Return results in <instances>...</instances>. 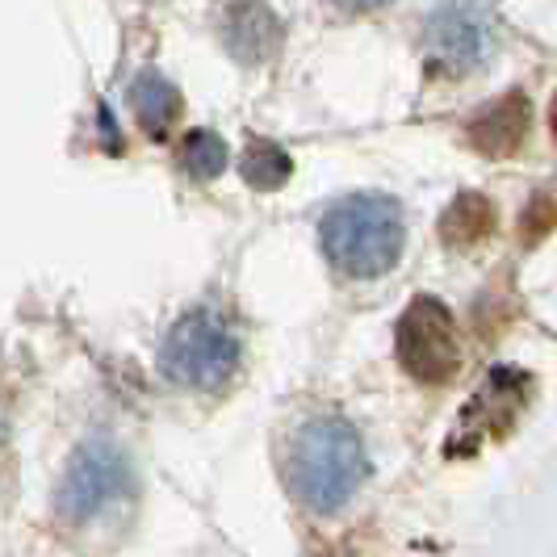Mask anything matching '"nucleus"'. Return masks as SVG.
<instances>
[{
	"mask_svg": "<svg viewBox=\"0 0 557 557\" xmlns=\"http://www.w3.org/2000/svg\"><path fill=\"white\" fill-rule=\"evenodd\" d=\"M131 110H135L147 135H164L181 113V92L160 72H143L139 81L131 84Z\"/></svg>",
	"mask_w": 557,
	"mask_h": 557,
	"instance_id": "obj_9",
	"label": "nucleus"
},
{
	"mask_svg": "<svg viewBox=\"0 0 557 557\" xmlns=\"http://www.w3.org/2000/svg\"><path fill=\"white\" fill-rule=\"evenodd\" d=\"M369 461L352 423L310 419L285 448V486L314 516H332L361 491Z\"/></svg>",
	"mask_w": 557,
	"mask_h": 557,
	"instance_id": "obj_1",
	"label": "nucleus"
},
{
	"mask_svg": "<svg viewBox=\"0 0 557 557\" xmlns=\"http://www.w3.org/2000/svg\"><path fill=\"white\" fill-rule=\"evenodd\" d=\"M223 38L239 63H264L277 55L281 22L264 0H231L223 22Z\"/></svg>",
	"mask_w": 557,
	"mask_h": 557,
	"instance_id": "obj_7",
	"label": "nucleus"
},
{
	"mask_svg": "<svg viewBox=\"0 0 557 557\" xmlns=\"http://www.w3.org/2000/svg\"><path fill=\"white\" fill-rule=\"evenodd\" d=\"M239 168H244V181H248L251 189H264V194H269V189H281V185L289 181V172H294L289 156H285V147L264 143V139L248 143V151H244Z\"/></svg>",
	"mask_w": 557,
	"mask_h": 557,
	"instance_id": "obj_11",
	"label": "nucleus"
},
{
	"mask_svg": "<svg viewBox=\"0 0 557 557\" xmlns=\"http://www.w3.org/2000/svg\"><path fill=\"white\" fill-rule=\"evenodd\" d=\"M529 122H532V110H529V97L524 92H507L499 101H491L482 113H474V122H470V143H474L482 156H511L524 135H529Z\"/></svg>",
	"mask_w": 557,
	"mask_h": 557,
	"instance_id": "obj_8",
	"label": "nucleus"
},
{
	"mask_svg": "<svg viewBox=\"0 0 557 557\" xmlns=\"http://www.w3.org/2000/svg\"><path fill=\"white\" fill-rule=\"evenodd\" d=\"M131 491V461L126 453L106 441L92 436L76 448V457L67 461L63 482H59V516L67 524H88L97 520L110 503H117Z\"/></svg>",
	"mask_w": 557,
	"mask_h": 557,
	"instance_id": "obj_5",
	"label": "nucleus"
},
{
	"mask_svg": "<svg viewBox=\"0 0 557 557\" xmlns=\"http://www.w3.org/2000/svg\"><path fill=\"white\" fill-rule=\"evenodd\" d=\"M160 369L185 391H219L239 369V339L214 310H189L164 335Z\"/></svg>",
	"mask_w": 557,
	"mask_h": 557,
	"instance_id": "obj_3",
	"label": "nucleus"
},
{
	"mask_svg": "<svg viewBox=\"0 0 557 557\" xmlns=\"http://www.w3.org/2000/svg\"><path fill=\"white\" fill-rule=\"evenodd\" d=\"M226 156L231 151L214 131H189L181 143V164L189 168V176H197V181H214L226 168Z\"/></svg>",
	"mask_w": 557,
	"mask_h": 557,
	"instance_id": "obj_12",
	"label": "nucleus"
},
{
	"mask_svg": "<svg viewBox=\"0 0 557 557\" xmlns=\"http://www.w3.org/2000/svg\"><path fill=\"white\" fill-rule=\"evenodd\" d=\"M554 131H557V106H554Z\"/></svg>",
	"mask_w": 557,
	"mask_h": 557,
	"instance_id": "obj_14",
	"label": "nucleus"
},
{
	"mask_svg": "<svg viewBox=\"0 0 557 557\" xmlns=\"http://www.w3.org/2000/svg\"><path fill=\"white\" fill-rule=\"evenodd\" d=\"M339 9H348V13H373V9H382V4H391V0H335Z\"/></svg>",
	"mask_w": 557,
	"mask_h": 557,
	"instance_id": "obj_13",
	"label": "nucleus"
},
{
	"mask_svg": "<svg viewBox=\"0 0 557 557\" xmlns=\"http://www.w3.org/2000/svg\"><path fill=\"white\" fill-rule=\"evenodd\" d=\"M499 38V9L495 0H445L428 17L423 47L428 63L441 76H470L495 55Z\"/></svg>",
	"mask_w": 557,
	"mask_h": 557,
	"instance_id": "obj_4",
	"label": "nucleus"
},
{
	"mask_svg": "<svg viewBox=\"0 0 557 557\" xmlns=\"http://www.w3.org/2000/svg\"><path fill=\"white\" fill-rule=\"evenodd\" d=\"M323 251L348 277H382L391 273L407 244L403 206L391 194H352L323 214Z\"/></svg>",
	"mask_w": 557,
	"mask_h": 557,
	"instance_id": "obj_2",
	"label": "nucleus"
},
{
	"mask_svg": "<svg viewBox=\"0 0 557 557\" xmlns=\"http://www.w3.org/2000/svg\"><path fill=\"white\" fill-rule=\"evenodd\" d=\"M394 348H398L403 369L416 382H428V386H445L448 377L457 373V364H461L453 314L436 298H416L411 307L403 310Z\"/></svg>",
	"mask_w": 557,
	"mask_h": 557,
	"instance_id": "obj_6",
	"label": "nucleus"
},
{
	"mask_svg": "<svg viewBox=\"0 0 557 557\" xmlns=\"http://www.w3.org/2000/svg\"><path fill=\"white\" fill-rule=\"evenodd\" d=\"M491 226H495V206L486 197L457 194V201L448 206L445 219H441V235H445V244H453V248H470L482 235H491Z\"/></svg>",
	"mask_w": 557,
	"mask_h": 557,
	"instance_id": "obj_10",
	"label": "nucleus"
}]
</instances>
